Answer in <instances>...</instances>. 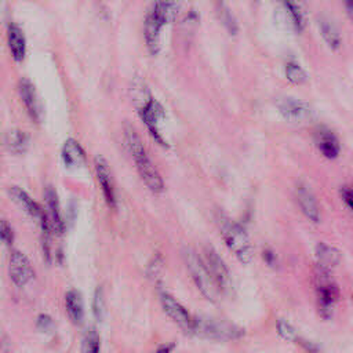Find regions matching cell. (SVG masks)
<instances>
[{"instance_id": "24", "label": "cell", "mask_w": 353, "mask_h": 353, "mask_svg": "<svg viewBox=\"0 0 353 353\" xmlns=\"http://www.w3.org/2000/svg\"><path fill=\"white\" fill-rule=\"evenodd\" d=\"M182 0H156V6L160 8L167 23L172 22L179 11Z\"/></svg>"}, {"instance_id": "10", "label": "cell", "mask_w": 353, "mask_h": 353, "mask_svg": "<svg viewBox=\"0 0 353 353\" xmlns=\"http://www.w3.org/2000/svg\"><path fill=\"white\" fill-rule=\"evenodd\" d=\"M161 306H163L164 312L172 319V321H175L186 332H192L193 319L178 301H175L168 294H163L161 295Z\"/></svg>"}, {"instance_id": "14", "label": "cell", "mask_w": 353, "mask_h": 353, "mask_svg": "<svg viewBox=\"0 0 353 353\" xmlns=\"http://www.w3.org/2000/svg\"><path fill=\"white\" fill-rule=\"evenodd\" d=\"M44 199H46V204H47V215H48V219H50L51 229H52V232L61 234L63 232L65 226H63V219H62L57 192L51 186L46 188Z\"/></svg>"}, {"instance_id": "33", "label": "cell", "mask_w": 353, "mask_h": 353, "mask_svg": "<svg viewBox=\"0 0 353 353\" xmlns=\"http://www.w3.org/2000/svg\"><path fill=\"white\" fill-rule=\"evenodd\" d=\"M51 324H52V321H51V319L48 317V316H46V314H41L40 317H39V320H37V325L41 328V330H48L50 327H51Z\"/></svg>"}, {"instance_id": "30", "label": "cell", "mask_w": 353, "mask_h": 353, "mask_svg": "<svg viewBox=\"0 0 353 353\" xmlns=\"http://www.w3.org/2000/svg\"><path fill=\"white\" fill-rule=\"evenodd\" d=\"M1 239H3V241H4L7 245H11V244H12V240H14L12 229H11V226L8 225V222H7L6 219L1 221Z\"/></svg>"}, {"instance_id": "27", "label": "cell", "mask_w": 353, "mask_h": 353, "mask_svg": "<svg viewBox=\"0 0 353 353\" xmlns=\"http://www.w3.org/2000/svg\"><path fill=\"white\" fill-rule=\"evenodd\" d=\"M285 76L292 84H303L307 80L306 72L296 63L290 62L285 66Z\"/></svg>"}, {"instance_id": "38", "label": "cell", "mask_w": 353, "mask_h": 353, "mask_svg": "<svg viewBox=\"0 0 353 353\" xmlns=\"http://www.w3.org/2000/svg\"><path fill=\"white\" fill-rule=\"evenodd\" d=\"M283 1H284V0H283Z\"/></svg>"}, {"instance_id": "32", "label": "cell", "mask_w": 353, "mask_h": 353, "mask_svg": "<svg viewBox=\"0 0 353 353\" xmlns=\"http://www.w3.org/2000/svg\"><path fill=\"white\" fill-rule=\"evenodd\" d=\"M341 194H342V199H343L345 204L353 211V190L352 189H342Z\"/></svg>"}, {"instance_id": "1", "label": "cell", "mask_w": 353, "mask_h": 353, "mask_svg": "<svg viewBox=\"0 0 353 353\" xmlns=\"http://www.w3.org/2000/svg\"><path fill=\"white\" fill-rule=\"evenodd\" d=\"M124 139H125V145L135 161L139 176L142 178V181L145 182V185L149 188L150 192L160 193L164 188L163 179H161L160 174L157 172V170L154 168V165L152 164L138 132L132 127L127 125L124 130Z\"/></svg>"}, {"instance_id": "13", "label": "cell", "mask_w": 353, "mask_h": 353, "mask_svg": "<svg viewBox=\"0 0 353 353\" xmlns=\"http://www.w3.org/2000/svg\"><path fill=\"white\" fill-rule=\"evenodd\" d=\"M18 92H19V98L28 112V114L30 116L32 120L34 121H40V103L36 95V90L32 85V83L26 79H22L18 84Z\"/></svg>"}, {"instance_id": "29", "label": "cell", "mask_w": 353, "mask_h": 353, "mask_svg": "<svg viewBox=\"0 0 353 353\" xmlns=\"http://www.w3.org/2000/svg\"><path fill=\"white\" fill-rule=\"evenodd\" d=\"M105 312V305H103V294L101 288H97L95 296H94V314L98 320H102Z\"/></svg>"}, {"instance_id": "35", "label": "cell", "mask_w": 353, "mask_h": 353, "mask_svg": "<svg viewBox=\"0 0 353 353\" xmlns=\"http://www.w3.org/2000/svg\"><path fill=\"white\" fill-rule=\"evenodd\" d=\"M343 4H345L346 12H347L350 21L353 22V0H343Z\"/></svg>"}, {"instance_id": "5", "label": "cell", "mask_w": 353, "mask_h": 353, "mask_svg": "<svg viewBox=\"0 0 353 353\" xmlns=\"http://www.w3.org/2000/svg\"><path fill=\"white\" fill-rule=\"evenodd\" d=\"M192 332H194L200 336H204V338L218 339V341L236 339L243 334V331L239 327H236L234 324H230L225 320L212 319V317L193 319Z\"/></svg>"}, {"instance_id": "11", "label": "cell", "mask_w": 353, "mask_h": 353, "mask_svg": "<svg viewBox=\"0 0 353 353\" xmlns=\"http://www.w3.org/2000/svg\"><path fill=\"white\" fill-rule=\"evenodd\" d=\"M94 165H95L97 178H98L99 185L103 192V197L109 207H114L116 205V194H114V186H113L110 168L102 156H97L94 159Z\"/></svg>"}, {"instance_id": "23", "label": "cell", "mask_w": 353, "mask_h": 353, "mask_svg": "<svg viewBox=\"0 0 353 353\" xmlns=\"http://www.w3.org/2000/svg\"><path fill=\"white\" fill-rule=\"evenodd\" d=\"M287 11L290 12L292 22H294V28L296 30H302L305 26V6L302 0H284L283 1Z\"/></svg>"}, {"instance_id": "16", "label": "cell", "mask_w": 353, "mask_h": 353, "mask_svg": "<svg viewBox=\"0 0 353 353\" xmlns=\"http://www.w3.org/2000/svg\"><path fill=\"white\" fill-rule=\"evenodd\" d=\"M295 196H296V201L302 210V212L313 222H317L320 219V211H319V205L317 201L314 199V196L312 194V192L302 183L296 185L295 189Z\"/></svg>"}, {"instance_id": "26", "label": "cell", "mask_w": 353, "mask_h": 353, "mask_svg": "<svg viewBox=\"0 0 353 353\" xmlns=\"http://www.w3.org/2000/svg\"><path fill=\"white\" fill-rule=\"evenodd\" d=\"M101 343H99V335L95 328H90L81 343V353H99Z\"/></svg>"}, {"instance_id": "4", "label": "cell", "mask_w": 353, "mask_h": 353, "mask_svg": "<svg viewBox=\"0 0 353 353\" xmlns=\"http://www.w3.org/2000/svg\"><path fill=\"white\" fill-rule=\"evenodd\" d=\"M219 228L228 248L237 256V259L243 263L251 262L254 252L245 230L239 223L226 218L221 219Z\"/></svg>"}, {"instance_id": "8", "label": "cell", "mask_w": 353, "mask_h": 353, "mask_svg": "<svg viewBox=\"0 0 353 353\" xmlns=\"http://www.w3.org/2000/svg\"><path fill=\"white\" fill-rule=\"evenodd\" d=\"M203 259H204L205 265L208 266L211 274L214 276L216 284L219 285L221 291L223 292V291L229 290L230 288V283H232V276L229 273L228 266L222 261V258L211 247H207L204 250Z\"/></svg>"}, {"instance_id": "28", "label": "cell", "mask_w": 353, "mask_h": 353, "mask_svg": "<svg viewBox=\"0 0 353 353\" xmlns=\"http://www.w3.org/2000/svg\"><path fill=\"white\" fill-rule=\"evenodd\" d=\"M277 332L281 338H284L285 341H298V336H296V331L295 328L285 320L280 319L277 321Z\"/></svg>"}, {"instance_id": "19", "label": "cell", "mask_w": 353, "mask_h": 353, "mask_svg": "<svg viewBox=\"0 0 353 353\" xmlns=\"http://www.w3.org/2000/svg\"><path fill=\"white\" fill-rule=\"evenodd\" d=\"M316 256H317V265L331 270L332 268L338 266L341 262V252L325 243H319L316 247Z\"/></svg>"}, {"instance_id": "3", "label": "cell", "mask_w": 353, "mask_h": 353, "mask_svg": "<svg viewBox=\"0 0 353 353\" xmlns=\"http://www.w3.org/2000/svg\"><path fill=\"white\" fill-rule=\"evenodd\" d=\"M314 288L317 298V309L323 319H330L334 305L339 298V288L330 276V270L316 266L314 270Z\"/></svg>"}, {"instance_id": "31", "label": "cell", "mask_w": 353, "mask_h": 353, "mask_svg": "<svg viewBox=\"0 0 353 353\" xmlns=\"http://www.w3.org/2000/svg\"><path fill=\"white\" fill-rule=\"evenodd\" d=\"M298 343H299L307 353H317V352H319L317 345L313 343V342H309V341H306V339L298 338Z\"/></svg>"}, {"instance_id": "18", "label": "cell", "mask_w": 353, "mask_h": 353, "mask_svg": "<svg viewBox=\"0 0 353 353\" xmlns=\"http://www.w3.org/2000/svg\"><path fill=\"white\" fill-rule=\"evenodd\" d=\"M62 160H63L65 165L69 167V168L80 167L81 164H84V161H85L84 150L81 149V146L73 138H69L63 143V146H62Z\"/></svg>"}, {"instance_id": "22", "label": "cell", "mask_w": 353, "mask_h": 353, "mask_svg": "<svg viewBox=\"0 0 353 353\" xmlns=\"http://www.w3.org/2000/svg\"><path fill=\"white\" fill-rule=\"evenodd\" d=\"M319 29H320V33H321L324 41L328 44V47L334 51L338 50L341 46V34H339V30L336 29V26L330 19L320 18Z\"/></svg>"}, {"instance_id": "12", "label": "cell", "mask_w": 353, "mask_h": 353, "mask_svg": "<svg viewBox=\"0 0 353 353\" xmlns=\"http://www.w3.org/2000/svg\"><path fill=\"white\" fill-rule=\"evenodd\" d=\"M277 108H279L280 113L283 114V117L287 120H291V121L306 120L312 114V109L306 102L292 99V98H283L277 103Z\"/></svg>"}, {"instance_id": "25", "label": "cell", "mask_w": 353, "mask_h": 353, "mask_svg": "<svg viewBox=\"0 0 353 353\" xmlns=\"http://www.w3.org/2000/svg\"><path fill=\"white\" fill-rule=\"evenodd\" d=\"M216 14H218V18L219 21L222 22V25L225 26V29L230 33V34H236L237 33V22L236 19L233 18L232 12L229 11V8L223 4V3H219L216 6Z\"/></svg>"}, {"instance_id": "20", "label": "cell", "mask_w": 353, "mask_h": 353, "mask_svg": "<svg viewBox=\"0 0 353 353\" xmlns=\"http://www.w3.org/2000/svg\"><path fill=\"white\" fill-rule=\"evenodd\" d=\"M65 306H66V312H68L70 320L74 324H80L83 321V316H84L81 294L76 290L68 291L65 295Z\"/></svg>"}, {"instance_id": "21", "label": "cell", "mask_w": 353, "mask_h": 353, "mask_svg": "<svg viewBox=\"0 0 353 353\" xmlns=\"http://www.w3.org/2000/svg\"><path fill=\"white\" fill-rule=\"evenodd\" d=\"M4 145L11 153H23L29 146V135L21 130H10L4 135Z\"/></svg>"}, {"instance_id": "9", "label": "cell", "mask_w": 353, "mask_h": 353, "mask_svg": "<svg viewBox=\"0 0 353 353\" xmlns=\"http://www.w3.org/2000/svg\"><path fill=\"white\" fill-rule=\"evenodd\" d=\"M139 114H141L142 121L146 124L148 130H149L150 134L153 135V138H154L159 143L165 145V142L163 141L161 134L159 132V123H160V120L164 117V109L161 108V105H160L157 101L149 98V99L142 105V108H141V110H139Z\"/></svg>"}, {"instance_id": "6", "label": "cell", "mask_w": 353, "mask_h": 353, "mask_svg": "<svg viewBox=\"0 0 353 353\" xmlns=\"http://www.w3.org/2000/svg\"><path fill=\"white\" fill-rule=\"evenodd\" d=\"M167 23L160 8L156 6V3L150 7L146 18H145V41L146 47L152 54H157L160 48V33L163 25Z\"/></svg>"}, {"instance_id": "7", "label": "cell", "mask_w": 353, "mask_h": 353, "mask_svg": "<svg viewBox=\"0 0 353 353\" xmlns=\"http://www.w3.org/2000/svg\"><path fill=\"white\" fill-rule=\"evenodd\" d=\"M10 277L11 280L18 285V287H23L26 285L32 279H33V268L29 262V259L26 258L25 254H22L18 250H12L11 255H10Z\"/></svg>"}, {"instance_id": "37", "label": "cell", "mask_w": 353, "mask_h": 353, "mask_svg": "<svg viewBox=\"0 0 353 353\" xmlns=\"http://www.w3.org/2000/svg\"><path fill=\"white\" fill-rule=\"evenodd\" d=\"M1 353H10V347H8V342L6 338H3V343H1Z\"/></svg>"}, {"instance_id": "34", "label": "cell", "mask_w": 353, "mask_h": 353, "mask_svg": "<svg viewBox=\"0 0 353 353\" xmlns=\"http://www.w3.org/2000/svg\"><path fill=\"white\" fill-rule=\"evenodd\" d=\"M263 258L269 265H274L276 263V255L270 251V250H265L263 251Z\"/></svg>"}, {"instance_id": "2", "label": "cell", "mask_w": 353, "mask_h": 353, "mask_svg": "<svg viewBox=\"0 0 353 353\" xmlns=\"http://www.w3.org/2000/svg\"><path fill=\"white\" fill-rule=\"evenodd\" d=\"M186 266L192 274V279L200 292L210 301H216L219 294L222 292L219 285L216 284L214 276L211 274L208 266L205 265L203 256L197 255L193 250L188 248L183 254Z\"/></svg>"}, {"instance_id": "17", "label": "cell", "mask_w": 353, "mask_h": 353, "mask_svg": "<svg viewBox=\"0 0 353 353\" xmlns=\"http://www.w3.org/2000/svg\"><path fill=\"white\" fill-rule=\"evenodd\" d=\"M7 41H8V47H10V52L12 55V58L17 62H21L25 58L26 43H25V36L18 25H15V23L8 25Z\"/></svg>"}, {"instance_id": "15", "label": "cell", "mask_w": 353, "mask_h": 353, "mask_svg": "<svg viewBox=\"0 0 353 353\" xmlns=\"http://www.w3.org/2000/svg\"><path fill=\"white\" fill-rule=\"evenodd\" d=\"M314 141L321 154L330 160L335 159L339 153V143L336 137L325 127H319L314 132Z\"/></svg>"}, {"instance_id": "36", "label": "cell", "mask_w": 353, "mask_h": 353, "mask_svg": "<svg viewBox=\"0 0 353 353\" xmlns=\"http://www.w3.org/2000/svg\"><path fill=\"white\" fill-rule=\"evenodd\" d=\"M172 349V345H164V346H160L156 353H170Z\"/></svg>"}]
</instances>
